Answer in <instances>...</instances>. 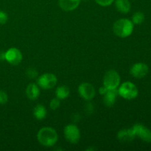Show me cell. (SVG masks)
Masks as SVG:
<instances>
[{"label":"cell","mask_w":151,"mask_h":151,"mask_svg":"<svg viewBox=\"0 0 151 151\" xmlns=\"http://www.w3.org/2000/svg\"><path fill=\"white\" fill-rule=\"evenodd\" d=\"M149 72V67L144 63H137L131 66L130 73L134 78L141 79L145 78Z\"/></svg>","instance_id":"10"},{"label":"cell","mask_w":151,"mask_h":151,"mask_svg":"<svg viewBox=\"0 0 151 151\" xmlns=\"http://www.w3.org/2000/svg\"><path fill=\"white\" fill-rule=\"evenodd\" d=\"M8 101V96L3 90H0V105H4Z\"/></svg>","instance_id":"21"},{"label":"cell","mask_w":151,"mask_h":151,"mask_svg":"<svg viewBox=\"0 0 151 151\" xmlns=\"http://www.w3.org/2000/svg\"><path fill=\"white\" fill-rule=\"evenodd\" d=\"M26 75L29 79H35L38 76V72L34 68H29L27 69Z\"/></svg>","instance_id":"19"},{"label":"cell","mask_w":151,"mask_h":151,"mask_svg":"<svg viewBox=\"0 0 151 151\" xmlns=\"http://www.w3.org/2000/svg\"><path fill=\"white\" fill-rule=\"evenodd\" d=\"M23 56L19 49L16 47H12L8 49L4 52V60L8 62L10 64L18 65L22 60Z\"/></svg>","instance_id":"7"},{"label":"cell","mask_w":151,"mask_h":151,"mask_svg":"<svg viewBox=\"0 0 151 151\" xmlns=\"http://www.w3.org/2000/svg\"><path fill=\"white\" fill-rule=\"evenodd\" d=\"M136 137H139L145 142H151V130L142 124H136L132 127Z\"/></svg>","instance_id":"8"},{"label":"cell","mask_w":151,"mask_h":151,"mask_svg":"<svg viewBox=\"0 0 151 151\" xmlns=\"http://www.w3.org/2000/svg\"><path fill=\"white\" fill-rule=\"evenodd\" d=\"M145 21V14L142 12H137L132 16V22L134 24H141Z\"/></svg>","instance_id":"18"},{"label":"cell","mask_w":151,"mask_h":151,"mask_svg":"<svg viewBox=\"0 0 151 151\" xmlns=\"http://www.w3.org/2000/svg\"><path fill=\"white\" fill-rule=\"evenodd\" d=\"M81 0H59L60 7L64 11H72L79 6Z\"/></svg>","instance_id":"13"},{"label":"cell","mask_w":151,"mask_h":151,"mask_svg":"<svg viewBox=\"0 0 151 151\" xmlns=\"http://www.w3.org/2000/svg\"><path fill=\"white\" fill-rule=\"evenodd\" d=\"M78 93L83 100L91 101L95 96V89L92 84L88 83H81L78 87Z\"/></svg>","instance_id":"9"},{"label":"cell","mask_w":151,"mask_h":151,"mask_svg":"<svg viewBox=\"0 0 151 151\" xmlns=\"http://www.w3.org/2000/svg\"><path fill=\"white\" fill-rule=\"evenodd\" d=\"M8 16L5 12L0 10V24H4L7 22Z\"/></svg>","instance_id":"24"},{"label":"cell","mask_w":151,"mask_h":151,"mask_svg":"<svg viewBox=\"0 0 151 151\" xmlns=\"http://www.w3.org/2000/svg\"><path fill=\"white\" fill-rule=\"evenodd\" d=\"M117 138L122 142H130L136 138V136L132 128L122 129L118 132Z\"/></svg>","instance_id":"12"},{"label":"cell","mask_w":151,"mask_h":151,"mask_svg":"<svg viewBox=\"0 0 151 151\" xmlns=\"http://www.w3.org/2000/svg\"><path fill=\"white\" fill-rule=\"evenodd\" d=\"M37 139L41 145L50 147L57 143L58 136L55 129L51 127H44L38 131Z\"/></svg>","instance_id":"1"},{"label":"cell","mask_w":151,"mask_h":151,"mask_svg":"<svg viewBox=\"0 0 151 151\" xmlns=\"http://www.w3.org/2000/svg\"><path fill=\"white\" fill-rule=\"evenodd\" d=\"M108 90L109 89H108L106 86H101L100 88H99V92H100V94H101V95H104V94L107 92Z\"/></svg>","instance_id":"26"},{"label":"cell","mask_w":151,"mask_h":151,"mask_svg":"<svg viewBox=\"0 0 151 151\" xmlns=\"http://www.w3.org/2000/svg\"><path fill=\"white\" fill-rule=\"evenodd\" d=\"M70 94V89L66 86H60L55 90V96L59 100H65Z\"/></svg>","instance_id":"16"},{"label":"cell","mask_w":151,"mask_h":151,"mask_svg":"<svg viewBox=\"0 0 151 151\" xmlns=\"http://www.w3.org/2000/svg\"><path fill=\"white\" fill-rule=\"evenodd\" d=\"M26 95L29 100H37L40 96V88L38 84L33 83H29L26 88Z\"/></svg>","instance_id":"14"},{"label":"cell","mask_w":151,"mask_h":151,"mask_svg":"<svg viewBox=\"0 0 151 151\" xmlns=\"http://www.w3.org/2000/svg\"><path fill=\"white\" fill-rule=\"evenodd\" d=\"M83 1H88V0H83Z\"/></svg>","instance_id":"28"},{"label":"cell","mask_w":151,"mask_h":151,"mask_svg":"<svg viewBox=\"0 0 151 151\" xmlns=\"http://www.w3.org/2000/svg\"><path fill=\"white\" fill-rule=\"evenodd\" d=\"M95 1L99 5L103 6V7H107V6L111 5L114 1V0H95Z\"/></svg>","instance_id":"23"},{"label":"cell","mask_w":151,"mask_h":151,"mask_svg":"<svg viewBox=\"0 0 151 151\" xmlns=\"http://www.w3.org/2000/svg\"><path fill=\"white\" fill-rule=\"evenodd\" d=\"M81 119V116L78 114H75L72 116V120L73 121V122H78V121Z\"/></svg>","instance_id":"25"},{"label":"cell","mask_w":151,"mask_h":151,"mask_svg":"<svg viewBox=\"0 0 151 151\" xmlns=\"http://www.w3.org/2000/svg\"><path fill=\"white\" fill-rule=\"evenodd\" d=\"M4 60V52H0V60Z\"/></svg>","instance_id":"27"},{"label":"cell","mask_w":151,"mask_h":151,"mask_svg":"<svg viewBox=\"0 0 151 151\" xmlns=\"http://www.w3.org/2000/svg\"><path fill=\"white\" fill-rule=\"evenodd\" d=\"M118 95L117 88L116 89H109L104 94L103 98V103L108 107H111L116 103V97Z\"/></svg>","instance_id":"11"},{"label":"cell","mask_w":151,"mask_h":151,"mask_svg":"<svg viewBox=\"0 0 151 151\" xmlns=\"http://www.w3.org/2000/svg\"><path fill=\"white\" fill-rule=\"evenodd\" d=\"M120 76L116 71L109 70L103 77V86L108 89H116L120 85Z\"/></svg>","instance_id":"4"},{"label":"cell","mask_w":151,"mask_h":151,"mask_svg":"<svg viewBox=\"0 0 151 151\" xmlns=\"http://www.w3.org/2000/svg\"><path fill=\"white\" fill-rule=\"evenodd\" d=\"M118 88V94L125 100H134L137 98L139 94V90L137 86L131 82H124L119 85Z\"/></svg>","instance_id":"3"},{"label":"cell","mask_w":151,"mask_h":151,"mask_svg":"<svg viewBox=\"0 0 151 151\" xmlns=\"http://www.w3.org/2000/svg\"><path fill=\"white\" fill-rule=\"evenodd\" d=\"M47 109L43 105H37L33 109V115L38 120L44 119L47 116Z\"/></svg>","instance_id":"17"},{"label":"cell","mask_w":151,"mask_h":151,"mask_svg":"<svg viewBox=\"0 0 151 151\" xmlns=\"http://www.w3.org/2000/svg\"><path fill=\"white\" fill-rule=\"evenodd\" d=\"M134 23L128 19H120L115 22L113 26V31L119 38H127L134 31Z\"/></svg>","instance_id":"2"},{"label":"cell","mask_w":151,"mask_h":151,"mask_svg":"<svg viewBox=\"0 0 151 151\" xmlns=\"http://www.w3.org/2000/svg\"><path fill=\"white\" fill-rule=\"evenodd\" d=\"M84 110H85L86 114L91 115V114H93V112H94V105H93L91 103H86L85 106V108H84Z\"/></svg>","instance_id":"22"},{"label":"cell","mask_w":151,"mask_h":151,"mask_svg":"<svg viewBox=\"0 0 151 151\" xmlns=\"http://www.w3.org/2000/svg\"><path fill=\"white\" fill-rule=\"evenodd\" d=\"M116 8L119 13L126 14L130 12L131 7L129 0H114Z\"/></svg>","instance_id":"15"},{"label":"cell","mask_w":151,"mask_h":151,"mask_svg":"<svg viewBox=\"0 0 151 151\" xmlns=\"http://www.w3.org/2000/svg\"><path fill=\"white\" fill-rule=\"evenodd\" d=\"M63 134L66 139L72 144H76L81 139V131L78 126L74 124H69L64 128Z\"/></svg>","instance_id":"6"},{"label":"cell","mask_w":151,"mask_h":151,"mask_svg":"<svg viewBox=\"0 0 151 151\" xmlns=\"http://www.w3.org/2000/svg\"><path fill=\"white\" fill-rule=\"evenodd\" d=\"M58 83L57 77L52 73H45L41 75L37 81V84L43 89H50L54 88Z\"/></svg>","instance_id":"5"},{"label":"cell","mask_w":151,"mask_h":151,"mask_svg":"<svg viewBox=\"0 0 151 151\" xmlns=\"http://www.w3.org/2000/svg\"><path fill=\"white\" fill-rule=\"evenodd\" d=\"M60 102L59 99H58L57 97L55 98H53L52 100L50 101V108L52 110H57L59 107H60Z\"/></svg>","instance_id":"20"}]
</instances>
